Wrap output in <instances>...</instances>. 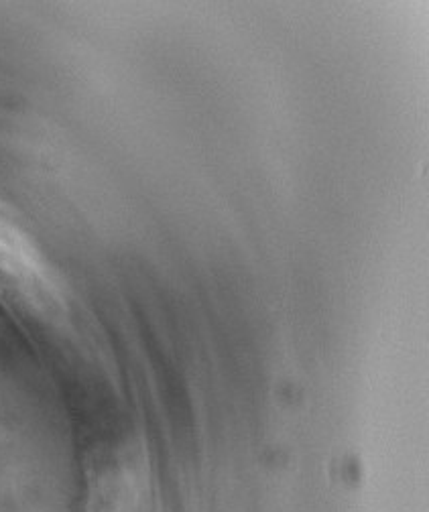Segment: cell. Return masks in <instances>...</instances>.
Wrapping results in <instances>:
<instances>
[{"mask_svg": "<svg viewBox=\"0 0 429 512\" xmlns=\"http://www.w3.org/2000/svg\"><path fill=\"white\" fill-rule=\"evenodd\" d=\"M92 512H149V482L141 462L129 458L100 478Z\"/></svg>", "mask_w": 429, "mask_h": 512, "instance_id": "2", "label": "cell"}, {"mask_svg": "<svg viewBox=\"0 0 429 512\" xmlns=\"http://www.w3.org/2000/svg\"><path fill=\"white\" fill-rule=\"evenodd\" d=\"M0 303L39 319L66 313L57 271L5 206H0Z\"/></svg>", "mask_w": 429, "mask_h": 512, "instance_id": "1", "label": "cell"}]
</instances>
